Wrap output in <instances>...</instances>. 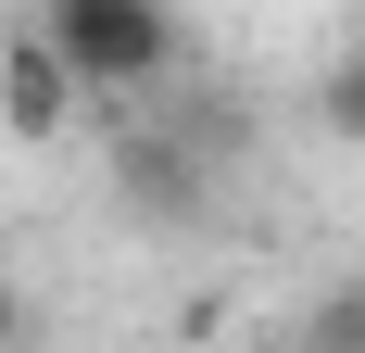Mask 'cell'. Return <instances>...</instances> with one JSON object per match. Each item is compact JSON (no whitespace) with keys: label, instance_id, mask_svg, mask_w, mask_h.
<instances>
[{"label":"cell","instance_id":"obj_2","mask_svg":"<svg viewBox=\"0 0 365 353\" xmlns=\"http://www.w3.org/2000/svg\"><path fill=\"white\" fill-rule=\"evenodd\" d=\"M76 101H88V76L51 51V26H13V38H0V139H26V151L63 139Z\"/></svg>","mask_w":365,"mask_h":353},{"label":"cell","instance_id":"obj_5","mask_svg":"<svg viewBox=\"0 0 365 353\" xmlns=\"http://www.w3.org/2000/svg\"><path fill=\"white\" fill-rule=\"evenodd\" d=\"M328 126H340V139H365V51L328 76Z\"/></svg>","mask_w":365,"mask_h":353},{"label":"cell","instance_id":"obj_6","mask_svg":"<svg viewBox=\"0 0 365 353\" xmlns=\"http://www.w3.org/2000/svg\"><path fill=\"white\" fill-rule=\"evenodd\" d=\"M13 341H26V303H13V278H0V353H13Z\"/></svg>","mask_w":365,"mask_h":353},{"label":"cell","instance_id":"obj_3","mask_svg":"<svg viewBox=\"0 0 365 353\" xmlns=\"http://www.w3.org/2000/svg\"><path fill=\"white\" fill-rule=\"evenodd\" d=\"M113 164H126V202H164V214L189 202V176H177V151H164V139H126Z\"/></svg>","mask_w":365,"mask_h":353},{"label":"cell","instance_id":"obj_1","mask_svg":"<svg viewBox=\"0 0 365 353\" xmlns=\"http://www.w3.org/2000/svg\"><path fill=\"white\" fill-rule=\"evenodd\" d=\"M38 26H51V51H63L88 89H113V101L164 89V64H177V13H164V0H38Z\"/></svg>","mask_w":365,"mask_h":353},{"label":"cell","instance_id":"obj_4","mask_svg":"<svg viewBox=\"0 0 365 353\" xmlns=\"http://www.w3.org/2000/svg\"><path fill=\"white\" fill-rule=\"evenodd\" d=\"M315 353H365V278H340L328 303H315V328H302Z\"/></svg>","mask_w":365,"mask_h":353}]
</instances>
